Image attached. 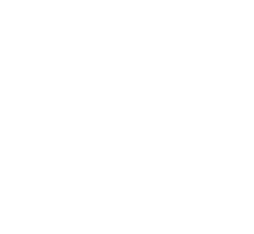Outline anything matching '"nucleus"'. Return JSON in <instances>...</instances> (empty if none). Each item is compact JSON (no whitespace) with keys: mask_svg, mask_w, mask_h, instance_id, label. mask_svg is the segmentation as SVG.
<instances>
[]
</instances>
